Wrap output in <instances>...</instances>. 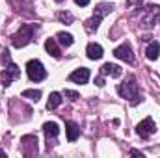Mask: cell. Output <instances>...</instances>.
<instances>
[{"instance_id": "obj_25", "label": "cell", "mask_w": 160, "mask_h": 158, "mask_svg": "<svg viewBox=\"0 0 160 158\" xmlns=\"http://www.w3.org/2000/svg\"><path fill=\"white\" fill-rule=\"evenodd\" d=\"M75 4H78V6H88L89 0H75Z\"/></svg>"}, {"instance_id": "obj_14", "label": "cell", "mask_w": 160, "mask_h": 158, "mask_svg": "<svg viewBox=\"0 0 160 158\" xmlns=\"http://www.w3.org/2000/svg\"><path fill=\"white\" fill-rule=\"evenodd\" d=\"M145 56H147L149 60H158V56H160V43L158 41H153V43L147 45Z\"/></svg>"}, {"instance_id": "obj_13", "label": "cell", "mask_w": 160, "mask_h": 158, "mask_svg": "<svg viewBox=\"0 0 160 158\" xmlns=\"http://www.w3.org/2000/svg\"><path fill=\"white\" fill-rule=\"evenodd\" d=\"M65 132H67V140H69V141H75V140L78 138V134H80V128H78L77 123L67 121V123H65Z\"/></svg>"}, {"instance_id": "obj_2", "label": "cell", "mask_w": 160, "mask_h": 158, "mask_svg": "<svg viewBox=\"0 0 160 158\" xmlns=\"http://www.w3.org/2000/svg\"><path fill=\"white\" fill-rule=\"evenodd\" d=\"M118 93H119L123 99H128L130 104H138L140 102V89H138V84H136V78L130 77L127 82H123L118 86Z\"/></svg>"}, {"instance_id": "obj_16", "label": "cell", "mask_w": 160, "mask_h": 158, "mask_svg": "<svg viewBox=\"0 0 160 158\" xmlns=\"http://www.w3.org/2000/svg\"><path fill=\"white\" fill-rule=\"evenodd\" d=\"M112 9H114V6H112V4H104V2H102V4H97V7H95V13H93V15H95V17H99V19L102 21V17H104V15H108Z\"/></svg>"}, {"instance_id": "obj_4", "label": "cell", "mask_w": 160, "mask_h": 158, "mask_svg": "<svg viewBox=\"0 0 160 158\" xmlns=\"http://www.w3.org/2000/svg\"><path fill=\"white\" fill-rule=\"evenodd\" d=\"M158 21H160V6H147L143 9V17H142L143 26L145 28H153Z\"/></svg>"}, {"instance_id": "obj_19", "label": "cell", "mask_w": 160, "mask_h": 158, "mask_svg": "<svg viewBox=\"0 0 160 158\" xmlns=\"http://www.w3.org/2000/svg\"><path fill=\"white\" fill-rule=\"evenodd\" d=\"M22 97L24 99H30V101H34V102H38L41 97V91L39 89H24L22 91Z\"/></svg>"}, {"instance_id": "obj_8", "label": "cell", "mask_w": 160, "mask_h": 158, "mask_svg": "<svg viewBox=\"0 0 160 158\" xmlns=\"http://www.w3.org/2000/svg\"><path fill=\"white\" fill-rule=\"evenodd\" d=\"M114 56H116L118 60L127 62V63H132V62H134V52H132V48H130L128 43H123L118 48H114Z\"/></svg>"}, {"instance_id": "obj_21", "label": "cell", "mask_w": 160, "mask_h": 158, "mask_svg": "<svg viewBox=\"0 0 160 158\" xmlns=\"http://www.w3.org/2000/svg\"><path fill=\"white\" fill-rule=\"evenodd\" d=\"M58 19H60L62 22H65V24H71V22H73V15H71V13H67V11L58 13Z\"/></svg>"}, {"instance_id": "obj_17", "label": "cell", "mask_w": 160, "mask_h": 158, "mask_svg": "<svg viewBox=\"0 0 160 158\" xmlns=\"http://www.w3.org/2000/svg\"><path fill=\"white\" fill-rule=\"evenodd\" d=\"M60 104H62V95H60L58 91L50 93V97H48V102H47V108H48V110H56Z\"/></svg>"}, {"instance_id": "obj_15", "label": "cell", "mask_w": 160, "mask_h": 158, "mask_svg": "<svg viewBox=\"0 0 160 158\" xmlns=\"http://www.w3.org/2000/svg\"><path fill=\"white\" fill-rule=\"evenodd\" d=\"M45 48H47V52H48L52 58H60V56H62V52H60V48H58L56 39H47V41H45Z\"/></svg>"}, {"instance_id": "obj_6", "label": "cell", "mask_w": 160, "mask_h": 158, "mask_svg": "<svg viewBox=\"0 0 160 158\" xmlns=\"http://www.w3.org/2000/svg\"><path fill=\"white\" fill-rule=\"evenodd\" d=\"M136 132H138V136H140V138H149L151 134H155V132H157V125H155V121H153L151 117H145L143 121H140V123H138Z\"/></svg>"}, {"instance_id": "obj_27", "label": "cell", "mask_w": 160, "mask_h": 158, "mask_svg": "<svg viewBox=\"0 0 160 158\" xmlns=\"http://www.w3.org/2000/svg\"><path fill=\"white\" fill-rule=\"evenodd\" d=\"M56 2H62V0H56Z\"/></svg>"}, {"instance_id": "obj_12", "label": "cell", "mask_w": 160, "mask_h": 158, "mask_svg": "<svg viewBox=\"0 0 160 158\" xmlns=\"http://www.w3.org/2000/svg\"><path fill=\"white\" fill-rule=\"evenodd\" d=\"M86 54L89 60H101L102 58V47L97 45V43H89L88 48H86Z\"/></svg>"}, {"instance_id": "obj_9", "label": "cell", "mask_w": 160, "mask_h": 158, "mask_svg": "<svg viewBox=\"0 0 160 158\" xmlns=\"http://www.w3.org/2000/svg\"><path fill=\"white\" fill-rule=\"evenodd\" d=\"M69 80H71V82H77V84H88V80H89V69L80 67L77 71H73V73L69 75Z\"/></svg>"}, {"instance_id": "obj_10", "label": "cell", "mask_w": 160, "mask_h": 158, "mask_svg": "<svg viewBox=\"0 0 160 158\" xmlns=\"http://www.w3.org/2000/svg\"><path fill=\"white\" fill-rule=\"evenodd\" d=\"M101 75L102 77H114V78H118V77H121V67L116 65V63H104L101 67Z\"/></svg>"}, {"instance_id": "obj_3", "label": "cell", "mask_w": 160, "mask_h": 158, "mask_svg": "<svg viewBox=\"0 0 160 158\" xmlns=\"http://www.w3.org/2000/svg\"><path fill=\"white\" fill-rule=\"evenodd\" d=\"M26 73H28V78L32 82H41V80L47 78V71H45V67L39 60H30L26 63Z\"/></svg>"}, {"instance_id": "obj_18", "label": "cell", "mask_w": 160, "mask_h": 158, "mask_svg": "<svg viewBox=\"0 0 160 158\" xmlns=\"http://www.w3.org/2000/svg\"><path fill=\"white\" fill-rule=\"evenodd\" d=\"M56 39L60 41L63 47H71V45L75 43L73 36H71V34H67V32H58V34H56Z\"/></svg>"}, {"instance_id": "obj_1", "label": "cell", "mask_w": 160, "mask_h": 158, "mask_svg": "<svg viewBox=\"0 0 160 158\" xmlns=\"http://www.w3.org/2000/svg\"><path fill=\"white\" fill-rule=\"evenodd\" d=\"M36 32H38V24H24V26H21V28H19V32H17V34H13V37H11L13 47H17V48L26 47L28 43H32Z\"/></svg>"}, {"instance_id": "obj_20", "label": "cell", "mask_w": 160, "mask_h": 158, "mask_svg": "<svg viewBox=\"0 0 160 158\" xmlns=\"http://www.w3.org/2000/svg\"><path fill=\"white\" fill-rule=\"evenodd\" d=\"M99 24H101V19L93 15L89 21H86V30H88V32H95V30L99 28Z\"/></svg>"}, {"instance_id": "obj_7", "label": "cell", "mask_w": 160, "mask_h": 158, "mask_svg": "<svg viewBox=\"0 0 160 158\" xmlns=\"http://www.w3.org/2000/svg\"><path fill=\"white\" fill-rule=\"evenodd\" d=\"M19 77H21V69H19L15 63H11V62H9V65H8V67L2 71V75H0V78H2V84H4V86H9L13 80H17Z\"/></svg>"}, {"instance_id": "obj_26", "label": "cell", "mask_w": 160, "mask_h": 158, "mask_svg": "<svg viewBox=\"0 0 160 158\" xmlns=\"http://www.w3.org/2000/svg\"><path fill=\"white\" fill-rule=\"evenodd\" d=\"M97 86H104V78H102V77L97 78Z\"/></svg>"}, {"instance_id": "obj_22", "label": "cell", "mask_w": 160, "mask_h": 158, "mask_svg": "<svg viewBox=\"0 0 160 158\" xmlns=\"http://www.w3.org/2000/svg\"><path fill=\"white\" fill-rule=\"evenodd\" d=\"M65 97H71V99H78V93H77V91H69V89H67V91H65Z\"/></svg>"}, {"instance_id": "obj_5", "label": "cell", "mask_w": 160, "mask_h": 158, "mask_svg": "<svg viewBox=\"0 0 160 158\" xmlns=\"http://www.w3.org/2000/svg\"><path fill=\"white\" fill-rule=\"evenodd\" d=\"M21 147L24 156H34L38 155V138L36 136H22L21 138Z\"/></svg>"}, {"instance_id": "obj_23", "label": "cell", "mask_w": 160, "mask_h": 158, "mask_svg": "<svg viewBox=\"0 0 160 158\" xmlns=\"http://www.w3.org/2000/svg\"><path fill=\"white\" fill-rule=\"evenodd\" d=\"M142 2H143V0H127V4H128V6H140Z\"/></svg>"}, {"instance_id": "obj_24", "label": "cell", "mask_w": 160, "mask_h": 158, "mask_svg": "<svg viewBox=\"0 0 160 158\" xmlns=\"http://www.w3.org/2000/svg\"><path fill=\"white\" fill-rule=\"evenodd\" d=\"M130 155H132V156H140V158H143V153H140V151H136V149H132V151H130Z\"/></svg>"}, {"instance_id": "obj_11", "label": "cell", "mask_w": 160, "mask_h": 158, "mask_svg": "<svg viewBox=\"0 0 160 158\" xmlns=\"http://www.w3.org/2000/svg\"><path fill=\"white\" fill-rule=\"evenodd\" d=\"M43 132H45V136H47V140L50 141V140H54L58 134H60V126L54 123V121H47L45 125H43Z\"/></svg>"}]
</instances>
